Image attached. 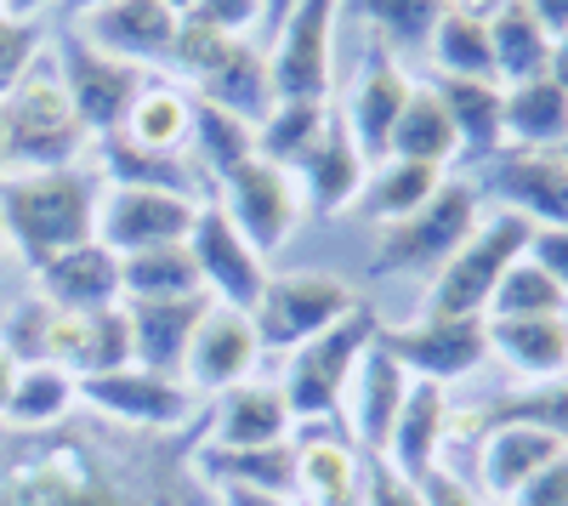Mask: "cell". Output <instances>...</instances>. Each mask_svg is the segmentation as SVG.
<instances>
[{"label": "cell", "mask_w": 568, "mask_h": 506, "mask_svg": "<svg viewBox=\"0 0 568 506\" xmlns=\"http://www.w3.org/2000/svg\"><path fill=\"white\" fill-rule=\"evenodd\" d=\"M529 256L568 291V227H535V234H529Z\"/></svg>", "instance_id": "obj_50"}, {"label": "cell", "mask_w": 568, "mask_h": 506, "mask_svg": "<svg viewBox=\"0 0 568 506\" xmlns=\"http://www.w3.org/2000/svg\"><path fill=\"white\" fill-rule=\"evenodd\" d=\"M165 7H171L176 18H187V12H194V0H165Z\"/></svg>", "instance_id": "obj_59"}, {"label": "cell", "mask_w": 568, "mask_h": 506, "mask_svg": "<svg viewBox=\"0 0 568 506\" xmlns=\"http://www.w3.org/2000/svg\"><path fill=\"white\" fill-rule=\"evenodd\" d=\"M506 506H568V449L557 455V462H546Z\"/></svg>", "instance_id": "obj_49"}, {"label": "cell", "mask_w": 568, "mask_h": 506, "mask_svg": "<svg viewBox=\"0 0 568 506\" xmlns=\"http://www.w3.org/2000/svg\"><path fill=\"white\" fill-rule=\"evenodd\" d=\"M404 398H409L404 364H398L382 342H369V353L358 358V371H353V382H347V398H342V427H347V438H353L364 455H382L387 438H393V422H398Z\"/></svg>", "instance_id": "obj_21"}, {"label": "cell", "mask_w": 568, "mask_h": 506, "mask_svg": "<svg viewBox=\"0 0 568 506\" xmlns=\"http://www.w3.org/2000/svg\"><path fill=\"white\" fill-rule=\"evenodd\" d=\"M52 63H58V80L69 91V103L80 114V125L91 131V143L109 131L125 125L131 103L142 98V85H149V74H142L136 63L114 58V52H98L80 29H63L58 45H52Z\"/></svg>", "instance_id": "obj_10"}, {"label": "cell", "mask_w": 568, "mask_h": 506, "mask_svg": "<svg viewBox=\"0 0 568 506\" xmlns=\"http://www.w3.org/2000/svg\"><path fill=\"white\" fill-rule=\"evenodd\" d=\"M415 489H420V506H489L478 495V484H471L460 467H449V462H438L426 478H415Z\"/></svg>", "instance_id": "obj_47"}, {"label": "cell", "mask_w": 568, "mask_h": 506, "mask_svg": "<svg viewBox=\"0 0 568 506\" xmlns=\"http://www.w3.org/2000/svg\"><path fill=\"white\" fill-rule=\"evenodd\" d=\"M0 171H7V136H0Z\"/></svg>", "instance_id": "obj_60"}, {"label": "cell", "mask_w": 568, "mask_h": 506, "mask_svg": "<svg viewBox=\"0 0 568 506\" xmlns=\"http://www.w3.org/2000/svg\"><path fill=\"white\" fill-rule=\"evenodd\" d=\"M0 262H7V227H0Z\"/></svg>", "instance_id": "obj_61"}, {"label": "cell", "mask_w": 568, "mask_h": 506, "mask_svg": "<svg viewBox=\"0 0 568 506\" xmlns=\"http://www.w3.org/2000/svg\"><path fill=\"white\" fill-rule=\"evenodd\" d=\"M136 364V347H131V313L125 302L103 307L85 318V358H80V376H103V371H125Z\"/></svg>", "instance_id": "obj_44"}, {"label": "cell", "mask_w": 568, "mask_h": 506, "mask_svg": "<svg viewBox=\"0 0 568 506\" xmlns=\"http://www.w3.org/2000/svg\"><path fill=\"white\" fill-rule=\"evenodd\" d=\"M0 136H7V171H63L80 165L91 131L80 125L69 91L58 80V63L40 58L23 85L0 103ZM0 171V176H7Z\"/></svg>", "instance_id": "obj_3"}, {"label": "cell", "mask_w": 568, "mask_h": 506, "mask_svg": "<svg viewBox=\"0 0 568 506\" xmlns=\"http://www.w3.org/2000/svg\"><path fill=\"white\" fill-rule=\"evenodd\" d=\"M426 58H433V74H449V80H495L489 18L471 7H449L433 40H426Z\"/></svg>", "instance_id": "obj_38"}, {"label": "cell", "mask_w": 568, "mask_h": 506, "mask_svg": "<svg viewBox=\"0 0 568 506\" xmlns=\"http://www.w3.org/2000/svg\"><path fill=\"white\" fill-rule=\"evenodd\" d=\"M364 296L318 267H296V273H267V291L251 307L262 353H296L302 342H313L318 331H329L336 318H347Z\"/></svg>", "instance_id": "obj_7"}, {"label": "cell", "mask_w": 568, "mask_h": 506, "mask_svg": "<svg viewBox=\"0 0 568 506\" xmlns=\"http://www.w3.org/2000/svg\"><path fill=\"white\" fill-rule=\"evenodd\" d=\"M211 200L233 216V227H240V234H245L262 256L291 240L296 222H302V211H307L302 182L284 171V165H273V160H245V165H233L227 176H216Z\"/></svg>", "instance_id": "obj_12"}, {"label": "cell", "mask_w": 568, "mask_h": 506, "mask_svg": "<svg viewBox=\"0 0 568 506\" xmlns=\"http://www.w3.org/2000/svg\"><path fill=\"white\" fill-rule=\"evenodd\" d=\"M449 7H471V12H489L495 0H449Z\"/></svg>", "instance_id": "obj_58"}, {"label": "cell", "mask_w": 568, "mask_h": 506, "mask_svg": "<svg viewBox=\"0 0 568 506\" xmlns=\"http://www.w3.org/2000/svg\"><path fill=\"white\" fill-rule=\"evenodd\" d=\"M12 387H18V358L0 342V416H7V404H12Z\"/></svg>", "instance_id": "obj_53"}, {"label": "cell", "mask_w": 568, "mask_h": 506, "mask_svg": "<svg viewBox=\"0 0 568 506\" xmlns=\"http://www.w3.org/2000/svg\"><path fill=\"white\" fill-rule=\"evenodd\" d=\"M80 409V376L63 371V364H18V387H12V404H7V427H58Z\"/></svg>", "instance_id": "obj_37"}, {"label": "cell", "mask_w": 568, "mask_h": 506, "mask_svg": "<svg viewBox=\"0 0 568 506\" xmlns=\"http://www.w3.org/2000/svg\"><path fill=\"white\" fill-rule=\"evenodd\" d=\"M194 85H200L205 103H216V109H227V114H240V120H251V125L273 109L267 52H256L251 40H233L227 52H222V63H211Z\"/></svg>", "instance_id": "obj_33"}, {"label": "cell", "mask_w": 568, "mask_h": 506, "mask_svg": "<svg viewBox=\"0 0 568 506\" xmlns=\"http://www.w3.org/2000/svg\"><path fill=\"white\" fill-rule=\"evenodd\" d=\"M529 234H535V227L524 216H511L500 205L484 211V222L466 234V245L433 273L420 313L426 318H484L495 285L506 280V267L529 251Z\"/></svg>", "instance_id": "obj_4"}, {"label": "cell", "mask_w": 568, "mask_h": 506, "mask_svg": "<svg viewBox=\"0 0 568 506\" xmlns=\"http://www.w3.org/2000/svg\"><path fill=\"white\" fill-rule=\"evenodd\" d=\"M120 136L136 143V149H149V154H187V136H194V98L176 91V85H142V98L131 103Z\"/></svg>", "instance_id": "obj_36"}, {"label": "cell", "mask_w": 568, "mask_h": 506, "mask_svg": "<svg viewBox=\"0 0 568 506\" xmlns=\"http://www.w3.org/2000/svg\"><path fill=\"white\" fill-rule=\"evenodd\" d=\"M484 222V194L471 176H444V189L426 200L415 216L382 227L375 240V273H438L466 234Z\"/></svg>", "instance_id": "obj_6"}, {"label": "cell", "mask_w": 568, "mask_h": 506, "mask_svg": "<svg viewBox=\"0 0 568 506\" xmlns=\"http://www.w3.org/2000/svg\"><path fill=\"white\" fill-rule=\"evenodd\" d=\"M200 438L205 427L131 433L91 409L34 433L0 422V506H216Z\"/></svg>", "instance_id": "obj_1"}, {"label": "cell", "mask_w": 568, "mask_h": 506, "mask_svg": "<svg viewBox=\"0 0 568 506\" xmlns=\"http://www.w3.org/2000/svg\"><path fill=\"white\" fill-rule=\"evenodd\" d=\"M40 63V23L0 18V103L23 85V74Z\"/></svg>", "instance_id": "obj_45"}, {"label": "cell", "mask_w": 568, "mask_h": 506, "mask_svg": "<svg viewBox=\"0 0 568 506\" xmlns=\"http://www.w3.org/2000/svg\"><path fill=\"white\" fill-rule=\"evenodd\" d=\"M200 216V200L182 194H160V189H103L98 205V240L114 256H136V251H160V245H182L187 227Z\"/></svg>", "instance_id": "obj_15"}, {"label": "cell", "mask_w": 568, "mask_h": 506, "mask_svg": "<svg viewBox=\"0 0 568 506\" xmlns=\"http://www.w3.org/2000/svg\"><path fill=\"white\" fill-rule=\"evenodd\" d=\"M336 18H342V0H296V12L273 29V52H267L273 103H329Z\"/></svg>", "instance_id": "obj_9"}, {"label": "cell", "mask_w": 568, "mask_h": 506, "mask_svg": "<svg viewBox=\"0 0 568 506\" xmlns=\"http://www.w3.org/2000/svg\"><path fill=\"white\" fill-rule=\"evenodd\" d=\"M478 194L500 211L524 216L529 227H568V149H500L478 165Z\"/></svg>", "instance_id": "obj_13"}, {"label": "cell", "mask_w": 568, "mask_h": 506, "mask_svg": "<svg viewBox=\"0 0 568 506\" xmlns=\"http://www.w3.org/2000/svg\"><path fill=\"white\" fill-rule=\"evenodd\" d=\"M120 291H125V302H176V296H200L205 285H200L194 251L182 240V245L120 256Z\"/></svg>", "instance_id": "obj_39"}, {"label": "cell", "mask_w": 568, "mask_h": 506, "mask_svg": "<svg viewBox=\"0 0 568 506\" xmlns=\"http://www.w3.org/2000/svg\"><path fill=\"white\" fill-rule=\"evenodd\" d=\"M489 358L511 376V387H546L568 376V313L551 318H484Z\"/></svg>", "instance_id": "obj_23"}, {"label": "cell", "mask_w": 568, "mask_h": 506, "mask_svg": "<svg viewBox=\"0 0 568 506\" xmlns=\"http://www.w3.org/2000/svg\"><path fill=\"white\" fill-rule=\"evenodd\" d=\"M375 331H382V313L369 302H358L347 318H336L329 331H318L313 342H302L284 364V398L296 409V427L302 422H342V398H347V382L358 371V358L369 353Z\"/></svg>", "instance_id": "obj_5"}, {"label": "cell", "mask_w": 568, "mask_h": 506, "mask_svg": "<svg viewBox=\"0 0 568 506\" xmlns=\"http://www.w3.org/2000/svg\"><path fill=\"white\" fill-rule=\"evenodd\" d=\"M484 18H489V52H495V80L500 85L551 74V34L524 0H495Z\"/></svg>", "instance_id": "obj_32"}, {"label": "cell", "mask_w": 568, "mask_h": 506, "mask_svg": "<svg viewBox=\"0 0 568 506\" xmlns=\"http://www.w3.org/2000/svg\"><path fill=\"white\" fill-rule=\"evenodd\" d=\"M296 506H364V462L342 422L296 427Z\"/></svg>", "instance_id": "obj_18"}, {"label": "cell", "mask_w": 568, "mask_h": 506, "mask_svg": "<svg viewBox=\"0 0 568 506\" xmlns=\"http://www.w3.org/2000/svg\"><path fill=\"white\" fill-rule=\"evenodd\" d=\"M296 438V409L278 382H240L216 393L205 416V444L216 449H262V444H291Z\"/></svg>", "instance_id": "obj_20"}, {"label": "cell", "mask_w": 568, "mask_h": 506, "mask_svg": "<svg viewBox=\"0 0 568 506\" xmlns=\"http://www.w3.org/2000/svg\"><path fill=\"white\" fill-rule=\"evenodd\" d=\"M291 12H296V0H262V18H267L273 29H278L284 18H291Z\"/></svg>", "instance_id": "obj_56"}, {"label": "cell", "mask_w": 568, "mask_h": 506, "mask_svg": "<svg viewBox=\"0 0 568 506\" xmlns=\"http://www.w3.org/2000/svg\"><path fill=\"white\" fill-rule=\"evenodd\" d=\"M342 12H358L369 40H382L387 52H426L449 0H342Z\"/></svg>", "instance_id": "obj_41"}, {"label": "cell", "mask_w": 568, "mask_h": 506, "mask_svg": "<svg viewBox=\"0 0 568 506\" xmlns=\"http://www.w3.org/2000/svg\"><path fill=\"white\" fill-rule=\"evenodd\" d=\"M500 125L511 149H568V85H557L551 74L506 85Z\"/></svg>", "instance_id": "obj_31"}, {"label": "cell", "mask_w": 568, "mask_h": 506, "mask_svg": "<svg viewBox=\"0 0 568 506\" xmlns=\"http://www.w3.org/2000/svg\"><path fill=\"white\" fill-rule=\"evenodd\" d=\"M45 7H52V0H0V12H7V18H29V23H40Z\"/></svg>", "instance_id": "obj_54"}, {"label": "cell", "mask_w": 568, "mask_h": 506, "mask_svg": "<svg viewBox=\"0 0 568 506\" xmlns=\"http://www.w3.org/2000/svg\"><path fill=\"white\" fill-rule=\"evenodd\" d=\"M0 342H7V353H12L18 364H63V371L80 376V358H85V318L52 307L45 296H29V302L12 307Z\"/></svg>", "instance_id": "obj_28"}, {"label": "cell", "mask_w": 568, "mask_h": 506, "mask_svg": "<svg viewBox=\"0 0 568 506\" xmlns=\"http://www.w3.org/2000/svg\"><path fill=\"white\" fill-rule=\"evenodd\" d=\"M216 506H296L278 495H256V489H216Z\"/></svg>", "instance_id": "obj_52"}, {"label": "cell", "mask_w": 568, "mask_h": 506, "mask_svg": "<svg viewBox=\"0 0 568 506\" xmlns=\"http://www.w3.org/2000/svg\"><path fill=\"white\" fill-rule=\"evenodd\" d=\"M211 296H176V302H125L131 313V347L142 371H160V376H182L187 347H194V331L205 318Z\"/></svg>", "instance_id": "obj_27"}, {"label": "cell", "mask_w": 568, "mask_h": 506, "mask_svg": "<svg viewBox=\"0 0 568 506\" xmlns=\"http://www.w3.org/2000/svg\"><path fill=\"white\" fill-rule=\"evenodd\" d=\"M58 7H63V12H69V18L80 23L85 12H98V7H109V0H58Z\"/></svg>", "instance_id": "obj_57"}, {"label": "cell", "mask_w": 568, "mask_h": 506, "mask_svg": "<svg viewBox=\"0 0 568 506\" xmlns=\"http://www.w3.org/2000/svg\"><path fill=\"white\" fill-rule=\"evenodd\" d=\"M364 506H420V489L409 478H398L382 455L364 462Z\"/></svg>", "instance_id": "obj_48"}, {"label": "cell", "mask_w": 568, "mask_h": 506, "mask_svg": "<svg viewBox=\"0 0 568 506\" xmlns=\"http://www.w3.org/2000/svg\"><path fill=\"white\" fill-rule=\"evenodd\" d=\"M449 433H455V404H449V387H433V382H409V398L393 422V438L382 449V462L398 473V478H426L444 455H449Z\"/></svg>", "instance_id": "obj_25"}, {"label": "cell", "mask_w": 568, "mask_h": 506, "mask_svg": "<svg viewBox=\"0 0 568 506\" xmlns=\"http://www.w3.org/2000/svg\"><path fill=\"white\" fill-rule=\"evenodd\" d=\"M109 182L91 165L63 171H7L0 176V227L7 251L34 273L52 256L98 240V205Z\"/></svg>", "instance_id": "obj_2"}, {"label": "cell", "mask_w": 568, "mask_h": 506, "mask_svg": "<svg viewBox=\"0 0 568 506\" xmlns=\"http://www.w3.org/2000/svg\"><path fill=\"white\" fill-rule=\"evenodd\" d=\"M187 251H194L200 285H205V296H211V302L240 307V313H251V307L262 302V291H267L262 251L240 234V227H233V216H227L216 200H205V205H200L194 227H187Z\"/></svg>", "instance_id": "obj_14"}, {"label": "cell", "mask_w": 568, "mask_h": 506, "mask_svg": "<svg viewBox=\"0 0 568 506\" xmlns=\"http://www.w3.org/2000/svg\"><path fill=\"white\" fill-rule=\"evenodd\" d=\"M187 154H194V165L211 176V189H216V176L256 160V125L216 109V103H205V98H194V136H187Z\"/></svg>", "instance_id": "obj_40"}, {"label": "cell", "mask_w": 568, "mask_h": 506, "mask_svg": "<svg viewBox=\"0 0 568 506\" xmlns=\"http://www.w3.org/2000/svg\"><path fill=\"white\" fill-rule=\"evenodd\" d=\"M262 364V336H256V318L240 313V307H222L211 302L200 331H194V347H187V364H182V382L194 387L200 398H216L227 387H240L256 376Z\"/></svg>", "instance_id": "obj_16"}, {"label": "cell", "mask_w": 568, "mask_h": 506, "mask_svg": "<svg viewBox=\"0 0 568 506\" xmlns=\"http://www.w3.org/2000/svg\"><path fill=\"white\" fill-rule=\"evenodd\" d=\"M0 18H7V12H0Z\"/></svg>", "instance_id": "obj_62"}, {"label": "cell", "mask_w": 568, "mask_h": 506, "mask_svg": "<svg viewBox=\"0 0 568 506\" xmlns=\"http://www.w3.org/2000/svg\"><path fill=\"white\" fill-rule=\"evenodd\" d=\"M187 23L216 29V34H227V40H245V34L262 23V0H194Z\"/></svg>", "instance_id": "obj_46"}, {"label": "cell", "mask_w": 568, "mask_h": 506, "mask_svg": "<svg viewBox=\"0 0 568 506\" xmlns=\"http://www.w3.org/2000/svg\"><path fill=\"white\" fill-rule=\"evenodd\" d=\"M409 91H415V80L404 74L398 52H387L382 40H369V52H364L358 74H353V91H347V103H342V120H347L353 143H358V154L369 165L387 160L393 125H398V114L409 103Z\"/></svg>", "instance_id": "obj_17"}, {"label": "cell", "mask_w": 568, "mask_h": 506, "mask_svg": "<svg viewBox=\"0 0 568 506\" xmlns=\"http://www.w3.org/2000/svg\"><path fill=\"white\" fill-rule=\"evenodd\" d=\"M444 176L438 165H420V160H382V171H375L364 182V194H358V216L375 222V227H393L404 216H415L426 200H433L444 189Z\"/></svg>", "instance_id": "obj_35"}, {"label": "cell", "mask_w": 568, "mask_h": 506, "mask_svg": "<svg viewBox=\"0 0 568 506\" xmlns=\"http://www.w3.org/2000/svg\"><path fill=\"white\" fill-rule=\"evenodd\" d=\"M551 80H557V85H568V29L551 40Z\"/></svg>", "instance_id": "obj_55"}, {"label": "cell", "mask_w": 568, "mask_h": 506, "mask_svg": "<svg viewBox=\"0 0 568 506\" xmlns=\"http://www.w3.org/2000/svg\"><path fill=\"white\" fill-rule=\"evenodd\" d=\"M433 91L449 109L455 125V143H460V165H489L506 149V125H500V103H506V85L500 80H449L433 74Z\"/></svg>", "instance_id": "obj_30"}, {"label": "cell", "mask_w": 568, "mask_h": 506, "mask_svg": "<svg viewBox=\"0 0 568 506\" xmlns=\"http://www.w3.org/2000/svg\"><path fill=\"white\" fill-rule=\"evenodd\" d=\"M324 120H329V103H273L256 120V160H273L284 171H296V160L318 143Z\"/></svg>", "instance_id": "obj_43"}, {"label": "cell", "mask_w": 568, "mask_h": 506, "mask_svg": "<svg viewBox=\"0 0 568 506\" xmlns=\"http://www.w3.org/2000/svg\"><path fill=\"white\" fill-rule=\"evenodd\" d=\"M176 12L165 0H109V7L85 12L80 34L98 45V52H114L125 63H171V45H176Z\"/></svg>", "instance_id": "obj_24"}, {"label": "cell", "mask_w": 568, "mask_h": 506, "mask_svg": "<svg viewBox=\"0 0 568 506\" xmlns=\"http://www.w3.org/2000/svg\"><path fill=\"white\" fill-rule=\"evenodd\" d=\"M291 176L302 182V200H307L318 216H342V211L358 205L364 182H369V160L358 154L353 131H347V120H342V109H329V120H324V131H318V143L296 160Z\"/></svg>", "instance_id": "obj_22"}, {"label": "cell", "mask_w": 568, "mask_h": 506, "mask_svg": "<svg viewBox=\"0 0 568 506\" xmlns=\"http://www.w3.org/2000/svg\"><path fill=\"white\" fill-rule=\"evenodd\" d=\"M34 296H45L63 313H80V318L103 313V307L125 302V291H120V256L103 240H85V245L52 256L45 267H34Z\"/></svg>", "instance_id": "obj_26"}, {"label": "cell", "mask_w": 568, "mask_h": 506, "mask_svg": "<svg viewBox=\"0 0 568 506\" xmlns=\"http://www.w3.org/2000/svg\"><path fill=\"white\" fill-rule=\"evenodd\" d=\"M524 7H529V12L546 23V34H551V40L568 29V0H524Z\"/></svg>", "instance_id": "obj_51"}, {"label": "cell", "mask_w": 568, "mask_h": 506, "mask_svg": "<svg viewBox=\"0 0 568 506\" xmlns=\"http://www.w3.org/2000/svg\"><path fill=\"white\" fill-rule=\"evenodd\" d=\"M80 409L131 433H187V422H200V393L182 376L125 364V371L80 376Z\"/></svg>", "instance_id": "obj_8"}, {"label": "cell", "mask_w": 568, "mask_h": 506, "mask_svg": "<svg viewBox=\"0 0 568 506\" xmlns=\"http://www.w3.org/2000/svg\"><path fill=\"white\" fill-rule=\"evenodd\" d=\"M409 382H433V387H460L489 364V336L484 318H409V325H382L375 331Z\"/></svg>", "instance_id": "obj_11"}, {"label": "cell", "mask_w": 568, "mask_h": 506, "mask_svg": "<svg viewBox=\"0 0 568 506\" xmlns=\"http://www.w3.org/2000/svg\"><path fill=\"white\" fill-rule=\"evenodd\" d=\"M551 313H568V291L524 251V256L506 267V280L495 285L484 318H551Z\"/></svg>", "instance_id": "obj_42"}, {"label": "cell", "mask_w": 568, "mask_h": 506, "mask_svg": "<svg viewBox=\"0 0 568 506\" xmlns=\"http://www.w3.org/2000/svg\"><path fill=\"white\" fill-rule=\"evenodd\" d=\"M471 444H478L471 484H478V495H484L489 506H506L546 462H557V455L568 449V444H562L551 427H540V422H489V427L471 433Z\"/></svg>", "instance_id": "obj_19"}, {"label": "cell", "mask_w": 568, "mask_h": 506, "mask_svg": "<svg viewBox=\"0 0 568 506\" xmlns=\"http://www.w3.org/2000/svg\"><path fill=\"white\" fill-rule=\"evenodd\" d=\"M103 154V182L109 189H160V194H182V200H211V176L194 165V154H149L125 143L120 131L98 136Z\"/></svg>", "instance_id": "obj_29"}, {"label": "cell", "mask_w": 568, "mask_h": 506, "mask_svg": "<svg viewBox=\"0 0 568 506\" xmlns=\"http://www.w3.org/2000/svg\"><path fill=\"white\" fill-rule=\"evenodd\" d=\"M387 160H420V165H438V171H449V165L460 160L449 109H444V98L433 91V80H426V85L415 80L409 103H404V114H398V125H393Z\"/></svg>", "instance_id": "obj_34"}]
</instances>
